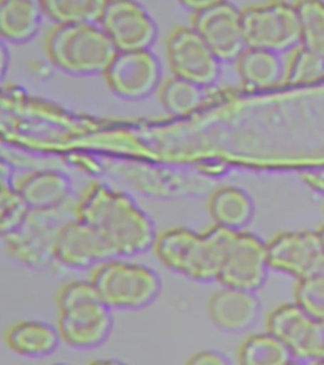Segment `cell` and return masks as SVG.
Here are the masks:
<instances>
[{
	"label": "cell",
	"mask_w": 324,
	"mask_h": 365,
	"mask_svg": "<svg viewBox=\"0 0 324 365\" xmlns=\"http://www.w3.org/2000/svg\"><path fill=\"white\" fill-rule=\"evenodd\" d=\"M74 216L95 228L115 257H133L152 250L154 220L130 194L91 182L75 203Z\"/></svg>",
	"instance_id": "cell-1"
},
{
	"label": "cell",
	"mask_w": 324,
	"mask_h": 365,
	"mask_svg": "<svg viewBox=\"0 0 324 365\" xmlns=\"http://www.w3.org/2000/svg\"><path fill=\"white\" fill-rule=\"evenodd\" d=\"M56 212H29L26 221L3 237L8 255L28 268H42L53 262L52 247L61 221Z\"/></svg>",
	"instance_id": "cell-13"
},
{
	"label": "cell",
	"mask_w": 324,
	"mask_h": 365,
	"mask_svg": "<svg viewBox=\"0 0 324 365\" xmlns=\"http://www.w3.org/2000/svg\"><path fill=\"white\" fill-rule=\"evenodd\" d=\"M239 358L245 365H283L296 360L284 342L268 331L247 337L239 348Z\"/></svg>",
	"instance_id": "cell-23"
},
{
	"label": "cell",
	"mask_w": 324,
	"mask_h": 365,
	"mask_svg": "<svg viewBox=\"0 0 324 365\" xmlns=\"http://www.w3.org/2000/svg\"><path fill=\"white\" fill-rule=\"evenodd\" d=\"M52 255L58 265L74 270L95 268L115 257L102 235L75 216L57 227Z\"/></svg>",
	"instance_id": "cell-11"
},
{
	"label": "cell",
	"mask_w": 324,
	"mask_h": 365,
	"mask_svg": "<svg viewBox=\"0 0 324 365\" xmlns=\"http://www.w3.org/2000/svg\"><path fill=\"white\" fill-rule=\"evenodd\" d=\"M246 46L284 53L302 45L294 3L270 0L241 9Z\"/></svg>",
	"instance_id": "cell-6"
},
{
	"label": "cell",
	"mask_w": 324,
	"mask_h": 365,
	"mask_svg": "<svg viewBox=\"0 0 324 365\" xmlns=\"http://www.w3.org/2000/svg\"><path fill=\"white\" fill-rule=\"evenodd\" d=\"M3 340L11 353L24 358L48 356L63 342L56 325L42 319H21L11 324Z\"/></svg>",
	"instance_id": "cell-17"
},
{
	"label": "cell",
	"mask_w": 324,
	"mask_h": 365,
	"mask_svg": "<svg viewBox=\"0 0 324 365\" xmlns=\"http://www.w3.org/2000/svg\"><path fill=\"white\" fill-rule=\"evenodd\" d=\"M160 103L166 112L185 115L198 109L204 99V88L171 75L162 80L157 91Z\"/></svg>",
	"instance_id": "cell-24"
},
{
	"label": "cell",
	"mask_w": 324,
	"mask_h": 365,
	"mask_svg": "<svg viewBox=\"0 0 324 365\" xmlns=\"http://www.w3.org/2000/svg\"><path fill=\"white\" fill-rule=\"evenodd\" d=\"M313 321L296 302L286 303L268 314V331L284 342L294 359L302 360Z\"/></svg>",
	"instance_id": "cell-20"
},
{
	"label": "cell",
	"mask_w": 324,
	"mask_h": 365,
	"mask_svg": "<svg viewBox=\"0 0 324 365\" xmlns=\"http://www.w3.org/2000/svg\"><path fill=\"white\" fill-rule=\"evenodd\" d=\"M226 0H177V3L185 8L187 11H190L192 14L205 11L208 8L216 6L219 3H223Z\"/></svg>",
	"instance_id": "cell-30"
},
{
	"label": "cell",
	"mask_w": 324,
	"mask_h": 365,
	"mask_svg": "<svg viewBox=\"0 0 324 365\" xmlns=\"http://www.w3.org/2000/svg\"><path fill=\"white\" fill-rule=\"evenodd\" d=\"M166 63L171 75L207 88L221 74V61L200 34L190 26H179L165 40Z\"/></svg>",
	"instance_id": "cell-7"
},
{
	"label": "cell",
	"mask_w": 324,
	"mask_h": 365,
	"mask_svg": "<svg viewBox=\"0 0 324 365\" xmlns=\"http://www.w3.org/2000/svg\"><path fill=\"white\" fill-rule=\"evenodd\" d=\"M43 46L55 68L75 76L102 75L117 52L98 23L53 24Z\"/></svg>",
	"instance_id": "cell-4"
},
{
	"label": "cell",
	"mask_w": 324,
	"mask_h": 365,
	"mask_svg": "<svg viewBox=\"0 0 324 365\" xmlns=\"http://www.w3.org/2000/svg\"><path fill=\"white\" fill-rule=\"evenodd\" d=\"M296 303L313 319H324V277L308 274L298 279L294 291Z\"/></svg>",
	"instance_id": "cell-27"
},
{
	"label": "cell",
	"mask_w": 324,
	"mask_h": 365,
	"mask_svg": "<svg viewBox=\"0 0 324 365\" xmlns=\"http://www.w3.org/2000/svg\"><path fill=\"white\" fill-rule=\"evenodd\" d=\"M236 65L241 81L249 89H268L285 79L284 60L276 52L247 47Z\"/></svg>",
	"instance_id": "cell-19"
},
{
	"label": "cell",
	"mask_w": 324,
	"mask_h": 365,
	"mask_svg": "<svg viewBox=\"0 0 324 365\" xmlns=\"http://www.w3.org/2000/svg\"><path fill=\"white\" fill-rule=\"evenodd\" d=\"M208 210L216 225L232 231H241L250 223L255 205L244 189L222 187L211 193Z\"/></svg>",
	"instance_id": "cell-21"
},
{
	"label": "cell",
	"mask_w": 324,
	"mask_h": 365,
	"mask_svg": "<svg viewBox=\"0 0 324 365\" xmlns=\"http://www.w3.org/2000/svg\"><path fill=\"white\" fill-rule=\"evenodd\" d=\"M268 244L256 235L236 231L216 280L223 287L255 292L268 277Z\"/></svg>",
	"instance_id": "cell-10"
},
{
	"label": "cell",
	"mask_w": 324,
	"mask_h": 365,
	"mask_svg": "<svg viewBox=\"0 0 324 365\" xmlns=\"http://www.w3.org/2000/svg\"><path fill=\"white\" fill-rule=\"evenodd\" d=\"M43 13L38 3L28 0H0V40L26 43L38 34Z\"/></svg>",
	"instance_id": "cell-18"
},
{
	"label": "cell",
	"mask_w": 324,
	"mask_h": 365,
	"mask_svg": "<svg viewBox=\"0 0 324 365\" xmlns=\"http://www.w3.org/2000/svg\"><path fill=\"white\" fill-rule=\"evenodd\" d=\"M28 1H33V3H40V0H28Z\"/></svg>",
	"instance_id": "cell-36"
},
{
	"label": "cell",
	"mask_w": 324,
	"mask_h": 365,
	"mask_svg": "<svg viewBox=\"0 0 324 365\" xmlns=\"http://www.w3.org/2000/svg\"><path fill=\"white\" fill-rule=\"evenodd\" d=\"M98 24L117 51L151 50L159 36L154 17L138 0H108Z\"/></svg>",
	"instance_id": "cell-9"
},
{
	"label": "cell",
	"mask_w": 324,
	"mask_h": 365,
	"mask_svg": "<svg viewBox=\"0 0 324 365\" xmlns=\"http://www.w3.org/2000/svg\"><path fill=\"white\" fill-rule=\"evenodd\" d=\"M324 78V55L305 46H298L285 63V81L291 86L310 84Z\"/></svg>",
	"instance_id": "cell-25"
},
{
	"label": "cell",
	"mask_w": 324,
	"mask_h": 365,
	"mask_svg": "<svg viewBox=\"0 0 324 365\" xmlns=\"http://www.w3.org/2000/svg\"><path fill=\"white\" fill-rule=\"evenodd\" d=\"M16 188L29 211H60L71 194V182L61 171L43 169L17 179Z\"/></svg>",
	"instance_id": "cell-16"
},
{
	"label": "cell",
	"mask_w": 324,
	"mask_h": 365,
	"mask_svg": "<svg viewBox=\"0 0 324 365\" xmlns=\"http://www.w3.org/2000/svg\"><path fill=\"white\" fill-rule=\"evenodd\" d=\"M302 45L324 55V0H296Z\"/></svg>",
	"instance_id": "cell-26"
},
{
	"label": "cell",
	"mask_w": 324,
	"mask_h": 365,
	"mask_svg": "<svg viewBox=\"0 0 324 365\" xmlns=\"http://www.w3.org/2000/svg\"><path fill=\"white\" fill-rule=\"evenodd\" d=\"M188 363L194 365H224L228 364L229 361L222 354L211 350H203L193 354L189 358Z\"/></svg>",
	"instance_id": "cell-29"
},
{
	"label": "cell",
	"mask_w": 324,
	"mask_h": 365,
	"mask_svg": "<svg viewBox=\"0 0 324 365\" xmlns=\"http://www.w3.org/2000/svg\"><path fill=\"white\" fill-rule=\"evenodd\" d=\"M108 0H40L43 17L53 24L98 23Z\"/></svg>",
	"instance_id": "cell-22"
},
{
	"label": "cell",
	"mask_w": 324,
	"mask_h": 365,
	"mask_svg": "<svg viewBox=\"0 0 324 365\" xmlns=\"http://www.w3.org/2000/svg\"><path fill=\"white\" fill-rule=\"evenodd\" d=\"M208 316L213 325L228 332L250 329L260 316V302L255 292L223 287L208 302Z\"/></svg>",
	"instance_id": "cell-15"
},
{
	"label": "cell",
	"mask_w": 324,
	"mask_h": 365,
	"mask_svg": "<svg viewBox=\"0 0 324 365\" xmlns=\"http://www.w3.org/2000/svg\"><path fill=\"white\" fill-rule=\"evenodd\" d=\"M16 182L13 177V170L11 165L4 160L0 159V192L6 187H11Z\"/></svg>",
	"instance_id": "cell-31"
},
{
	"label": "cell",
	"mask_w": 324,
	"mask_h": 365,
	"mask_svg": "<svg viewBox=\"0 0 324 365\" xmlns=\"http://www.w3.org/2000/svg\"><path fill=\"white\" fill-rule=\"evenodd\" d=\"M9 68V52L6 48V42L0 40V83L6 78Z\"/></svg>",
	"instance_id": "cell-32"
},
{
	"label": "cell",
	"mask_w": 324,
	"mask_h": 365,
	"mask_svg": "<svg viewBox=\"0 0 324 365\" xmlns=\"http://www.w3.org/2000/svg\"><path fill=\"white\" fill-rule=\"evenodd\" d=\"M323 210H324V205H323Z\"/></svg>",
	"instance_id": "cell-37"
},
{
	"label": "cell",
	"mask_w": 324,
	"mask_h": 365,
	"mask_svg": "<svg viewBox=\"0 0 324 365\" xmlns=\"http://www.w3.org/2000/svg\"><path fill=\"white\" fill-rule=\"evenodd\" d=\"M236 231L213 226L204 232L172 227L157 234L155 255L171 270L197 282L216 280L229 241Z\"/></svg>",
	"instance_id": "cell-2"
},
{
	"label": "cell",
	"mask_w": 324,
	"mask_h": 365,
	"mask_svg": "<svg viewBox=\"0 0 324 365\" xmlns=\"http://www.w3.org/2000/svg\"><path fill=\"white\" fill-rule=\"evenodd\" d=\"M110 91L125 101H142L162 83L159 57L151 50L117 51L102 74Z\"/></svg>",
	"instance_id": "cell-8"
},
{
	"label": "cell",
	"mask_w": 324,
	"mask_h": 365,
	"mask_svg": "<svg viewBox=\"0 0 324 365\" xmlns=\"http://www.w3.org/2000/svg\"><path fill=\"white\" fill-rule=\"evenodd\" d=\"M89 280L112 311H138L159 298L162 279L155 269L130 257H112L91 269Z\"/></svg>",
	"instance_id": "cell-5"
},
{
	"label": "cell",
	"mask_w": 324,
	"mask_h": 365,
	"mask_svg": "<svg viewBox=\"0 0 324 365\" xmlns=\"http://www.w3.org/2000/svg\"><path fill=\"white\" fill-rule=\"evenodd\" d=\"M315 234H317V237H318L320 249H322V251H324V225H322V226L315 231Z\"/></svg>",
	"instance_id": "cell-35"
},
{
	"label": "cell",
	"mask_w": 324,
	"mask_h": 365,
	"mask_svg": "<svg viewBox=\"0 0 324 365\" xmlns=\"http://www.w3.org/2000/svg\"><path fill=\"white\" fill-rule=\"evenodd\" d=\"M192 27L211 47L221 63H236L247 48L241 9L228 0L193 14Z\"/></svg>",
	"instance_id": "cell-12"
},
{
	"label": "cell",
	"mask_w": 324,
	"mask_h": 365,
	"mask_svg": "<svg viewBox=\"0 0 324 365\" xmlns=\"http://www.w3.org/2000/svg\"><path fill=\"white\" fill-rule=\"evenodd\" d=\"M56 327L61 341L78 350L99 348L113 330L112 309L100 301L90 280H70L56 296Z\"/></svg>",
	"instance_id": "cell-3"
},
{
	"label": "cell",
	"mask_w": 324,
	"mask_h": 365,
	"mask_svg": "<svg viewBox=\"0 0 324 365\" xmlns=\"http://www.w3.org/2000/svg\"><path fill=\"white\" fill-rule=\"evenodd\" d=\"M305 182L313 187L314 189H318L324 192V171H313V173H309L304 175Z\"/></svg>",
	"instance_id": "cell-33"
},
{
	"label": "cell",
	"mask_w": 324,
	"mask_h": 365,
	"mask_svg": "<svg viewBox=\"0 0 324 365\" xmlns=\"http://www.w3.org/2000/svg\"><path fill=\"white\" fill-rule=\"evenodd\" d=\"M322 251L315 231H291L268 244V267L280 273L302 278Z\"/></svg>",
	"instance_id": "cell-14"
},
{
	"label": "cell",
	"mask_w": 324,
	"mask_h": 365,
	"mask_svg": "<svg viewBox=\"0 0 324 365\" xmlns=\"http://www.w3.org/2000/svg\"><path fill=\"white\" fill-rule=\"evenodd\" d=\"M308 274H319V275H323L324 277V251H320L318 254V257H315L312 267L308 270Z\"/></svg>",
	"instance_id": "cell-34"
},
{
	"label": "cell",
	"mask_w": 324,
	"mask_h": 365,
	"mask_svg": "<svg viewBox=\"0 0 324 365\" xmlns=\"http://www.w3.org/2000/svg\"><path fill=\"white\" fill-rule=\"evenodd\" d=\"M302 360L324 363V319H314Z\"/></svg>",
	"instance_id": "cell-28"
}]
</instances>
